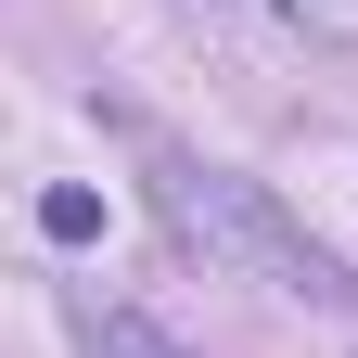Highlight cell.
<instances>
[{
	"mask_svg": "<svg viewBox=\"0 0 358 358\" xmlns=\"http://www.w3.org/2000/svg\"><path fill=\"white\" fill-rule=\"evenodd\" d=\"M103 358H179L166 333H141V320H103Z\"/></svg>",
	"mask_w": 358,
	"mask_h": 358,
	"instance_id": "3957f363",
	"label": "cell"
},
{
	"mask_svg": "<svg viewBox=\"0 0 358 358\" xmlns=\"http://www.w3.org/2000/svg\"><path fill=\"white\" fill-rule=\"evenodd\" d=\"M38 243H103V192L90 179H52L38 192Z\"/></svg>",
	"mask_w": 358,
	"mask_h": 358,
	"instance_id": "7a4b0ae2",
	"label": "cell"
},
{
	"mask_svg": "<svg viewBox=\"0 0 358 358\" xmlns=\"http://www.w3.org/2000/svg\"><path fill=\"white\" fill-rule=\"evenodd\" d=\"M128 141H141L154 205H166V231L192 243V256H231V268H256V282H268V294H294V307H358V282L333 268V243H320V231H294V205L268 192V179L205 166V154L154 141V128H128Z\"/></svg>",
	"mask_w": 358,
	"mask_h": 358,
	"instance_id": "6da1fadb",
	"label": "cell"
}]
</instances>
